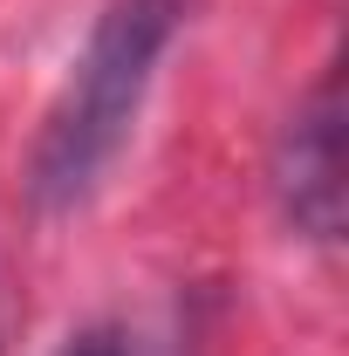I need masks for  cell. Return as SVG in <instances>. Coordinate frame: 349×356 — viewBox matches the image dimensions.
<instances>
[{
    "label": "cell",
    "mask_w": 349,
    "mask_h": 356,
    "mask_svg": "<svg viewBox=\"0 0 349 356\" xmlns=\"http://www.w3.org/2000/svg\"><path fill=\"white\" fill-rule=\"evenodd\" d=\"M281 206L308 240L343 233V103H336V83L295 117V131L281 144Z\"/></svg>",
    "instance_id": "2"
},
{
    "label": "cell",
    "mask_w": 349,
    "mask_h": 356,
    "mask_svg": "<svg viewBox=\"0 0 349 356\" xmlns=\"http://www.w3.org/2000/svg\"><path fill=\"white\" fill-rule=\"evenodd\" d=\"M178 28V0H110L103 21L89 28L83 55L69 69V83L55 96L28 165V192L35 206H76L89 185L110 172L117 144L131 137L137 103L151 89V69Z\"/></svg>",
    "instance_id": "1"
},
{
    "label": "cell",
    "mask_w": 349,
    "mask_h": 356,
    "mask_svg": "<svg viewBox=\"0 0 349 356\" xmlns=\"http://www.w3.org/2000/svg\"><path fill=\"white\" fill-rule=\"evenodd\" d=\"M55 356H124V343H117L110 329H83V336H69Z\"/></svg>",
    "instance_id": "3"
}]
</instances>
